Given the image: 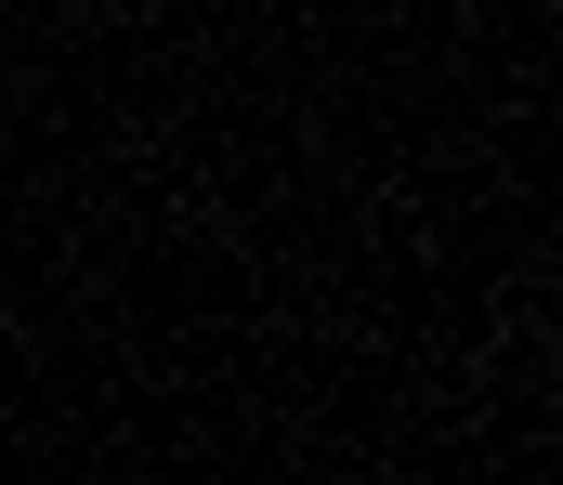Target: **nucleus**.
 Returning a JSON list of instances; mask_svg holds the SVG:
<instances>
[]
</instances>
